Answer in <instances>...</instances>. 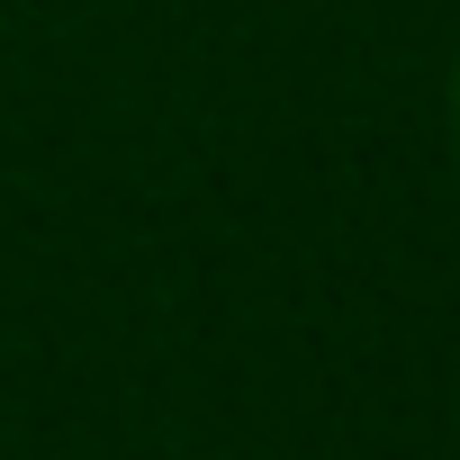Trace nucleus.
<instances>
[{
    "label": "nucleus",
    "instance_id": "f257e3e1",
    "mask_svg": "<svg viewBox=\"0 0 460 460\" xmlns=\"http://www.w3.org/2000/svg\"><path fill=\"white\" fill-rule=\"evenodd\" d=\"M451 136H460V55H451Z\"/></svg>",
    "mask_w": 460,
    "mask_h": 460
}]
</instances>
